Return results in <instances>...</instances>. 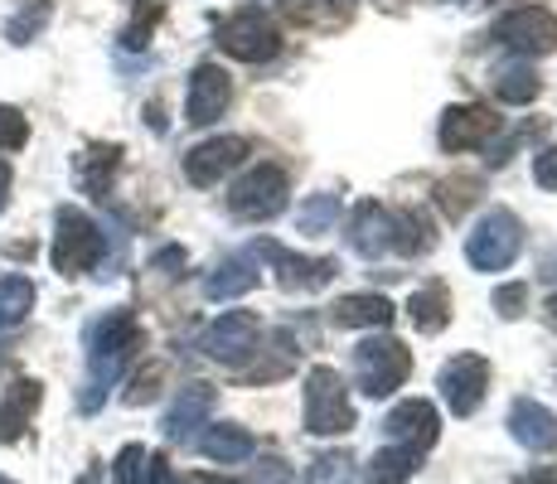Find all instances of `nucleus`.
<instances>
[{
    "label": "nucleus",
    "instance_id": "obj_14",
    "mask_svg": "<svg viewBox=\"0 0 557 484\" xmlns=\"http://www.w3.org/2000/svg\"><path fill=\"white\" fill-rule=\"evenodd\" d=\"M383 432L398 440V446H407V450H417V456H422V450H432L436 436H442V417H436L432 402H422V397H407V402H398L388 412Z\"/></svg>",
    "mask_w": 557,
    "mask_h": 484
},
{
    "label": "nucleus",
    "instance_id": "obj_20",
    "mask_svg": "<svg viewBox=\"0 0 557 484\" xmlns=\"http://www.w3.org/2000/svg\"><path fill=\"white\" fill-rule=\"evenodd\" d=\"M39 397H45V387H39L35 378L10 383V393L0 397V446H15V440L25 436V426H29V417H35Z\"/></svg>",
    "mask_w": 557,
    "mask_h": 484
},
{
    "label": "nucleus",
    "instance_id": "obj_23",
    "mask_svg": "<svg viewBox=\"0 0 557 484\" xmlns=\"http://www.w3.org/2000/svg\"><path fill=\"white\" fill-rule=\"evenodd\" d=\"M199 450H203L209 460H219V466H243V460H252L257 440L243 432V426L223 422V426H209V432L199 436Z\"/></svg>",
    "mask_w": 557,
    "mask_h": 484
},
{
    "label": "nucleus",
    "instance_id": "obj_39",
    "mask_svg": "<svg viewBox=\"0 0 557 484\" xmlns=\"http://www.w3.org/2000/svg\"><path fill=\"white\" fill-rule=\"evenodd\" d=\"M533 179H539L543 189H557V146H548L539 160H533Z\"/></svg>",
    "mask_w": 557,
    "mask_h": 484
},
{
    "label": "nucleus",
    "instance_id": "obj_9",
    "mask_svg": "<svg viewBox=\"0 0 557 484\" xmlns=\"http://www.w3.org/2000/svg\"><path fill=\"white\" fill-rule=\"evenodd\" d=\"M442 402L451 407V417H475V407L490 393V363L480 353H456L442 363Z\"/></svg>",
    "mask_w": 557,
    "mask_h": 484
},
{
    "label": "nucleus",
    "instance_id": "obj_11",
    "mask_svg": "<svg viewBox=\"0 0 557 484\" xmlns=\"http://www.w3.org/2000/svg\"><path fill=\"white\" fill-rule=\"evenodd\" d=\"M199 349L209 353L213 363H228V369H238V363L257 349V315H252V310H228V315H219L209 330H203Z\"/></svg>",
    "mask_w": 557,
    "mask_h": 484
},
{
    "label": "nucleus",
    "instance_id": "obj_38",
    "mask_svg": "<svg viewBox=\"0 0 557 484\" xmlns=\"http://www.w3.org/2000/svg\"><path fill=\"white\" fill-rule=\"evenodd\" d=\"M495 310H499L505 320H519L523 310H529V286H523V282L499 286V290H495Z\"/></svg>",
    "mask_w": 557,
    "mask_h": 484
},
{
    "label": "nucleus",
    "instance_id": "obj_25",
    "mask_svg": "<svg viewBox=\"0 0 557 484\" xmlns=\"http://www.w3.org/2000/svg\"><path fill=\"white\" fill-rule=\"evenodd\" d=\"M393 247H398L403 257H422L436 247V228L426 223V213L417 209H398L393 213Z\"/></svg>",
    "mask_w": 557,
    "mask_h": 484
},
{
    "label": "nucleus",
    "instance_id": "obj_4",
    "mask_svg": "<svg viewBox=\"0 0 557 484\" xmlns=\"http://www.w3.org/2000/svg\"><path fill=\"white\" fill-rule=\"evenodd\" d=\"M519 252H523V223L509 209H490L466 238V262L475 272H505Z\"/></svg>",
    "mask_w": 557,
    "mask_h": 484
},
{
    "label": "nucleus",
    "instance_id": "obj_40",
    "mask_svg": "<svg viewBox=\"0 0 557 484\" xmlns=\"http://www.w3.org/2000/svg\"><path fill=\"white\" fill-rule=\"evenodd\" d=\"M513 484H557V466H533L523 475H513Z\"/></svg>",
    "mask_w": 557,
    "mask_h": 484
},
{
    "label": "nucleus",
    "instance_id": "obj_10",
    "mask_svg": "<svg viewBox=\"0 0 557 484\" xmlns=\"http://www.w3.org/2000/svg\"><path fill=\"white\" fill-rule=\"evenodd\" d=\"M262 252L267 262L282 272V286L286 290H325L330 282H335V257H301V252H292V247H282V243H272V238H262L252 247V257Z\"/></svg>",
    "mask_w": 557,
    "mask_h": 484
},
{
    "label": "nucleus",
    "instance_id": "obj_34",
    "mask_svg": "<svg viewBox=\"0 0 557 484\" xmlns=\"http://www.w3.org/2000/svg\"><path fill=\"white\" fill-rule=\"evenodd\" d=\"M112 470H116V484H146V475H151V450L146 446H122Z\"/></svg>",
    "mask_w": 557,
    "mask_h": 484
},
{
    "label": "nucleus",
    "instance_id": "obj_13",
    "mask_svg": "<svg viewBox=\"0 0 557 484\" xmlns=\"http://www.w3.org/2000/svg\"><path fill=\"white\" fill-rule=\"evenodd\" d=\"M233 102V78L219 69V63H199L195 78H189V97H185V122L209 126L228 112Z\"/></svg>",
    "mask_w": 557,
    "mask_h": 484
},
{
    "label": "nucleus",
    "instance_id": "obj_22",
    "mask_svg": "<svg viewBox=\"0 0 557 484\" xmlns=\"http://www.w3.org/2000/svg\"><path fill=\"white\" fill-rule=\"evenodd\" d=\"M407 315H412V325L422 330V335H442V330L451 325V290L442 282H426L422 290H412Z\"/></svg>",
    "mask_w": 557,
    "mask_h": 484
},
{
    "label": "nucleus",
    "instance_id": "obj_31",
    "mask_svg": "<svg viewBox=\"0 0 557 484\" xmlns=\"http://www.w3.org/2000/svg\"><path fill=\"white\" fill-rule=\"evenodd\" d=\"M495 92H499V102L529 107L533 97L543 92V83H539V73H533V69H505V73L495 78Z\"/></svg>",
    "mask_w": 557,
    "mask_h": 484
},
{
    "label": "nucleus",
    "instance_id": "obj_35",
    "mask_svg": "<svg viewBox=\"0 0 557 484\" xmlns=\"http://www.w3.org/2000/svg\"><path fill=\"white\" fill-rule=\"evenodd\" d=\"M160 378H165V369H160V363H146L141 373H136L132 378V387H126V407H146V402H156L160 397Z\"/></svg>",
    "mask_w": 557,
    "mask_h": 484
},
{
    "label": "nucleus",
    "instance_id": "obj_37",
    "mask_svg": "<svg viewBox=\"0 0 557 484\" xmlns=\"http://www.w3.org/2000/svg\"><path fill=\"white\" fill-rule=\"evenodd\" d=\"M243 484H296V475H292V466L286 460H276V456H262L257 466L248 470V480Z\"/></svg>",
    "mask_w": 557,
    "mask_h": 484
},
{
    "label": "nucleus",
    "instance_id": "obj_2",
    "mask_svg": "<svg viewBox=\"0 0 557 484\" xmlns=\"http://www.w3.org/2000/svg\"><path fill=\"white\" fill-rule=\"evenodd\" d=\"M53 272L59 276H88L102 262V228L83 209L63 203L53 213Z\"/></svg>",
    "mask_w": 557,
    "mask_h": 484
},
{
    "label": "nucleus",
    "instance_id": "obj_1",
    "mask_svg": "<svg viewBox=\"0 0 557 484\" xmlns=\"http://www.w3.org/2000/svg\"><path fill=\"white\" fill-rule=\"evenodd\" d=\"M136 349H141V325H136L132 310H107L102 320H92V330H88V387H83V397H78L83 412H98L107 387L122 378V369L132 363Z\"/></svg>",
    "mask_w": 557,
    "mask_h": 484
},
{
    "label": "nucleus",
    "instance_id": "obj_45",
    "mask_svg": "<svg viewBox=\"0 0 557 484\" xmlns=\"http://www.w3.org/2000/svg\"><path fill=\"white\" fill-rule=\"evenodd\" d=\"M0 484H15V480H5V475H0Z\"/></svg>",
    "mask_w": 557,
    "mask_h": 484
},
{
    "label": "nucleus",
    "instance_id": "obj_26",
    "mask_svg": "<svg viewBox=\"0 0 557 484\" xmlns=\"http://www.w3.org/2000/svg\"><path fill=\"white\" fill-rule=\"evenodd\" d=\"M116 165H122V146H88L78 156V185L92 189V194H107Z\"/></svg>",
    "mask_w": 557,
    "mask_h": 484
},
{
    "label": "nucleus",
    "instance_id": "obj_28",
    "mask_svg": "<svg viewBox=\"0 0 557 484\" xmlns=\"http://www.w3.org/2000/svg\"><path fill=\"white\" fill-rule=\"evenodd\" d=\"M49 15H53V0H25V5L5 20V39L10 45H35L39 29L49 25Z\"/></svg>",
    "mask_w": 557,
    "mask_h": 484
},
{
    "label": "nucleus",
    "instance_id": "obj_43",
    "mask_svg": "<svg viewBox=\"0 0 557 484\" xmlns=\"http://www.w3.org/2000/svg\"><path fill=\"white\" fill-rule=\"evenodd\" d=\"M195 484H223V480H213V475H199Z\"/></svg>",
    "mask_w": 557,
    "mask_h": 484
},
{
    "label": "nucleus",
    "instance_id": "obj_18",
    "mask_svg": "<svg viewBox=\"0 0 557 484\" xmlns=\"http://www.w3.org/2000/svg\"><path fill=\"white\" fill-rule=\"evenodd\" d=\"M330 320L339 330H388L393 325V300L373 296V290H355V296H339L330 306Z\"/></svg>",
    "mask_w": 557,
    "mask_h": 484
},
{
    "label": "nucleus",
    "instance_id": "obj_19",
    "mask_svg": "<svg viewBox=\"0 0 557 484\" xmlns=\"http://www.w3.org/2000/svg\"><path fill=\"white\" fill-rule=\"evenodd\" d=\"M509 432L529 450H557V417L543 402H533V397H519L509 407Z\"/></svg>",
    "mask_w": 557,
    "mask_h": 484
},
{
    "label": "nucleus",
    "instance_id": "obj_29",
    "mask_svg": "<svg viewBox=\"0 0 557 484\" xmlns=\"http://www.w3.org/2000/svg\"><path fill=\"white\" fill-rule=\"evenodd\" d=\"M339 219V194L325 189V194H310V199L296 209V223H301V233H310V238H325L330 228H335Z\"/></svg>",
    "mask_w": 557,
    "mask_h": 484
},
{
    "label": "nucleus",
    "instance_id": "obj_24",
    "mask_svg": "<svg viewBox=\"0 0 557 484\" xmlns=\"http://www.w3.org/2000/svg\"><path fill=\"white\" fill-rule=\"evenodd\" d=\"M422 470V456L407 446H388V450H373V460L363 466V480L369 484H407Z\"/></svg>",
    "mask_w": 557,
    "mask_h": 484
},
{
    "label": "nucleus",
    "instance_id": "obj_3",
    "mask_svg": "<svg viewBox=\"0 0 557 484\" xmlns=\"http://www.w3.org/2000/svg\"><path fill=\"white\" fill-rule=\"evenodd\" d=\"M355 426V402L349 387L330 363H315L306 373V432L310 436H345Z\"/></svg>",
    "mask_w": 557,
    "mask_h": 484
},
{
    "label": "nucleus",
    "instance_id": "obj_5",
    "mask_svg": "<svg viewBox=\"0 0 557 484\" xmlns=\"http://www.w3.org/2000/svg\"><path fill=\"white\" fill-rule=\"evenodd\" d=\"M286 194H292V179L282 165H257L228 189V213L243 223H267L286 209Z\"/></svg>",
    "mask_w": 557,
    "mask_h": 484
},
{
    "label": "nucleus",
    "instance_id": "obj_27",
    "mask_svg": "<svg viewBox=\"0 0 557 484\" xmlns=\"http://www.w3.org/2000/svg\"><path fill=\"white\" fill-rule=\"evenodd\" d=\"M29 310H35V282L29 276H0V335L25 325Z\"/></svg>",
    "mask_w": 557,
    "mask_h": 484
},
{
    "label": "nucleus",
    "instance_id": "obj_17",
    "mask_svg": "<svg viewBox=\"0 0 557 484\" xmlns=\"http://www.w3.org/2000/svg\"><path fill=\"white\" fill-rule=\"evenodd\" d=\"M349 247H355L359 257H383L393 247V213L383 209V203L363 199L355 209V219H349Z\"/></svg>",
    "mask_w": 557,
    "mask_h": 484
},
{
    "label": "nucleus",
    "instance_id": "obj_8",
    "mask_svg": "<svg viewBox=\"0 0 557 484\" xmlns=\"http://www.w3.org/2000/svg\"><path fill=\"white\" fill-rule=\"evenodd\" d=\"M495 39L513 53H523V59H543V53L557 49V15L543 5H519L495 25Z\"/></svg>",
    "mask_w": 557,
    "mask_h": 484
},
{
    "label": "nucleus",
    "instance_id": "obj_6",
    "mask_svg": "<svg viewBox=\"0 0 557 484\" xmlns=\"http://www.w3.org/2000/svg\"><path fill=\"white\" fill-rule=\"evenodd\" d=\"M219 49L238 63H267L282 53V29H276L257 5H243L238 15H228L219 25Z\"/></svg>",
    "mask_w": 557,
    "mask_h": 484
},
{
    "label": "nucleus",
    "instance_id": "obj_44",
    "mask_svg": "<svg viewBox=\"0 0 557 484\" xmlns=\"http://www.w3.org/2000/svg\"><path fill=\"white\" fill-rule=\"evenodd\" d=\"M78 484H98V475H92V470H88V475H83V480H78Z\"/></svg>",
    "mask_w": 557,
    "mask_h": 484
},
{
    "label": "nucleus",
    "instance_id": "obj_30",
    "mask_svg": "<svg viewBox=\"0 0 557 484\" xmlns=\"http://www.w3.org/2000/svg\"><path fill=\"white\" fill-rule=\"evenodd\" d=\"M475 194H480L475 175H451V179H442V185H436V209L456 223V219H466V209L475 203Z\"/></svg>",
    "mask_w": 557,
    "mask_h": 484
},
{
    "label": "nucleus",
    "instance_id": "obj_16",
    "mask_svg": "<svg viewBox=\"0 0 557 484\" xmlns=\"http://www.w3.org/2000/svg\"><path fill=\"white\" fill-rule=\"evenodd\" d=\"M213 402H219V393H213L209 383L180 387V397L170 402V412H165V436L170 440H189L213 417Z\"/></svg>",
    "mask_w": 557,
    "mask_h": 484
},
{
    "label": "nucleus",
    "instance_id": "obj_12",
    "mask_svg": "<svg viewBox=\"0 0 557 484\" xmlns=\"http://www.w3.org/2000/svg\"><path fill=\"white\" fill-rule=\"evenodd\" d=\"M248 136H213V141H199L195 150L185 156V179L189 185H219L228 170H238L248 160Z\"/></svg>",
    "mask_w": 557,
    "mask_h": 484
},
{
    "label": "nucleus",
    "instance_id": "obj_42",
    "mask_svg": "<svg viewBox=\"0 0 557 484\" xmlns=\"http://www.w3.org/2000/svg\"><path fill=\"white\" fill-rule=\"evenodd\" d=\"M10 189H15V170H10V160H0V213L10 203Z\"/></svg>",
    "mask_w": 557,
    "mask_h": 484
},
{
    "label": "nucleus",
    "instance_id": "obj_7",
    "mask_svg": "<svg viewBox=\"0 0 557 484\" xmlns=\"http://www.w3.org/2000/svg\"><path fill=\"white\" fill-rule=\"evenodd\" d=\"M355 369H359L363 397H393L407 383V373H412V353L398 339L379 335V339H363L355 349Z\"/></svg>",
    "mask_w": 557,
    "mask_h": 484
},
{
    "label": "nucleus",
    "instance_id": "obj_41",
    "mask_svg": "<svg viewBox=\"0 0 557 484\" xmlns=\"http://www.w3.org/2000/svg\"><path fill=\"white\" fill-rule=\"evenodd\" d=\"M146 484H180V475L170 470L165 456H151V475H146Z\"/></svg>",
    "mask_w": 557,
    "mask_h": 484
},
{
    "label": "nucleus",
    "instance_id": "obj_32",
    "mask_svg": "<svg viewBox=\"0 0 557 484\" xmlns=\"http://www.w3.org/2000/svg\"><path fill=\"white\" fill-rule=\"evenodd\" d=\"M306 484H355V456L349 450H330V456L310 460Z\"/></svg>",
    "mask_w": 557,
    "mask_h": 484
},
{
    "label": "nucleus",
    "instance_id": "obj_33",
    "mask_svg": "<svg viewBox=\"0 0 557 484\" xmlns=\"http://www.w3.org/2000/svg\"><path fill=\"white\" fill-rule=\"evenodd\" d=\"M165 20V0H141L136 5V15H132V25H126V49H146L151 45V29Z\"/></svg>",
    "mask_w": 557,
    "mask_h": 484
},
{
    "label": "nucleus",
    "instance_id": "obj_21",
    "mask_svg": "<svg viewBox=\"0 0 557 484\" xmlns=\"http://www.w3.org/2000/svg\"><path fill=\"white\" fill-rule=\"evenodd\" d=\"M252 286H257V262L248 252L223 257V262L203 276V296L209 300H238V296H248Z\"/></svg>",
    "mask_w": 557,
    "mask_h": 484
},
{
    "label": "nucleus",
    "instance_id": "obj_15",
    "mask_svg": "<svg viewBox=\"0 0 557 484\" xmlns=\"http://www.w3.org/2000/svg\"><path fill=\"white\" fill-rule=\"evenodd\" d=\"M499 132V116H490L485 107H446L442 112V150H451V156H460V150H475L485 146L490 136Z\"/></svg>",
    "mask_w": 557,
    "mask_h": 484
},
{
    "label": "nucleus",
    "instance_id": "obj_36",
    "mask_svg": "<svg viewBox=\"0 0 557 484\" xmlns=\"http://www.w3.org/2000/svg\"><path fill=\"white\" fill-rule=\"evenodd\" d=\"M29 141V122L20 107H0V150H20Z\"/></svg>",
    "mask_w": 557,
    "mask_h": 484
}]
</instances>
